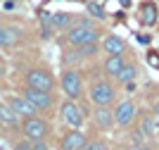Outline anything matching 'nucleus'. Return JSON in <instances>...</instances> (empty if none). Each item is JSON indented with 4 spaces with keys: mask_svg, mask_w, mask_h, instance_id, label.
I'll use <instances>...</instances> for the list:
<instances>
[{
    "mask_svg": "<svg viewBox=\"0 0 159 150\" xmlns=\"http://www.w3.org/2000/svg\"><path fill=\"white\" fill-rule=\"evenodd\" d=\"M100 48H102L107 55H124V52H126V43H124V38H121V36H114V33L105 36Z\"/></svg>",
    "mask_w": 159,
    "mask_h": 150,
    "instance_id": "nucleus-11",
    "label": "nucleus"
},
{
    "mask_svg": "<svg viewBox=\"0 0 159 150\" xmlns=\"http://www.w3.org/2000/svg\"><path fill=\"white\" fill-rule=\"evenodd\" d=\"M135 74H138V67L133 65V62H126V65L119 69V74L114 76V81H116V84H131L133 79H135Z\"/></svg>",
    "mask_w": 159,
    "mask_h": 150,
    "instance_id": "nucleus-16",
    "label": "nucleus"
},
{
    "mask_svg": "<svg viewBox=\"0 0 159 150\" xmlns=\"http://www.w3.org/2000/svg\"><path fill=\"white\" fill-rule=\"evenodd\" d=\"M17 41H19V31L17 29L0 24V48H12Z\"/></svg>",
    "mask_w": 159,
    "mask_h": 150,
    "instance_id": "nucleus-14",
    "label": "nucleus"
},
{
    "mask_svg": "<svg viewBox=\"0 0 159 150\" xmlns=\"http://www.w3.org/2000/svg\"><path fill=\"white\" fill-rule=\"evenodd\" d=\"M93 122L100 126V129H109L114 124V114L109 110V105H102V107H95L93 112Z\"/></svg>",
    "mask_w": 159,
    "mask_h": 150,
    "instance_id": "nucleus-12",
    "label": "nucleus"
},
{
    "mask_svg": "<svg viewBox=\"0 0 159 150\" xmlns=\"http://www.w3.org/2000/svg\"><path fill=\"white\" fill-rule=\"evenodd\" d=\"M128 150H150V148H145V145H131Z\"/></svg>",
    "mask_w": 159,
    "mask_h": 150,
    "instance_id": "nucleus-26",
    "label": "nucleus"
},
{
    "mask_svg": "<svg viewBox=\"0 0 159 150\" xmlns=\"http://www.w3.org/2000/svg\"><path fill=\"white\" fill-rule=\"evenodd\" d=\"M24 100H26L29 105H31L36 112H45V110H50L55 105V100H52V93H45V91H36V88H24Z\"/></svg>",
    "mask_w": 159,
    "mask_h": 150,
    "instance_id": "nucleus-7",
    "label": "nucleus"
},
{
    "mask_svg": "<svg viewBox=\"0 0 159 150\" xmlns=\"http://www.w3.org/2000/svg\"><path fill=\"white\" fill-rule=\"evenodd\" d=\"M26 88H36V91H45L50 93L55 88V79L50 76V72L45 69H29L26 72Z\"/></svg>",
    "mask_w": 159,
    "mask_h": 150,
    "instance_id": "nucleus-5",
    "label": "nucleus"
},
{
    "mask_svg": "<svg viewBox=\"0 0 159 150\" xmlns=\"http://www.w3.org/2000/svg\"><path fill=\"white\" fill-rule=\"evenodd\" d=\"M114 86L109 81H93L90 88H88V100L95 105V107H102V105H112L114 103Z\"/></svg>",
    "mask_w": 159,
    "mask_h": 150,
    "instance_id": "nucleus-3",
    "label": "nucleus"
},
{
    "mask_svg": "<svg viewBox=\"0 0 159 150\" xmlns=\"http://www.w3.org/2000/svg\"><path fill=\"white\" fill-rule=\"evenodd\" d=\"M112 114H114V124L116 126H128L135 119V103L133 100H121L112 110Z\"/></svg>",
    "mask_w": 159,
    "mask_h": 150,
    "instance_id": "nucleus-8",
    "label": "nucleus"
},
{
    "mask_svg": "<svg viewBox=\"0 0 159 150\" xmlns=\"http://www.w3.org/2000/svg\"><path fill=\"white\" fill-rule=\"evenodd\" d=\"M66 43L71 48L86 46V43H93V41L100 38V31L95 29V24L90 19H74L71 26L66 29Z\"/></svg>",
    "mask_w": 159,
    "mask_h": 150,
    "instance_id": "nucleus-1",
    "label": "nucleus"
},
{
    "mask_svg": "<svg viewBox=\"0 0 159 150\" xmlns=\"http://www.w3.org/2000/svg\"><path fill=\"white\" fill-rule=\"evenodd\" d=\"M88 12L93 14V17H98V19L105 17V10H102V5H98V2H88Z\"/></svg>",
    "mask_w": 159,
    "mask_h": 150,
    "instance_id": "nucleus-23",
    "label": "nucleus"
},
{
    "mask_svg": "<svg viewBox=\"0 0 159 150\" xmlns=\"http://www.w3.org/2000/svg\"><path fill=\"white\" fill-rule=\"evenodd\" d=\"M83 119H86V114H83V110H81V105L76 103V100H64V103H62V122H64L66 126L81 129V126H83Z\"/></svg>",
    "mask_w": 159,
    "mask_h": 150,
    "instance_id": "nucleus-6",
    "label": "nucleus"
},
{
    "mask_svg": "<svg viewBox=\"0 0 159 150\" xmlns=\"http://www.w3.org/2000/svg\"><path fill=\"white\" fill-rule=\"evenodd\" d=\"M152 112H154V114H159V100L154 103V110H152Z\"/></svg>",
    "mask_w": 159,
    "mask_h": 150,
    "instance_id": "nucleus-27",
    "label": "nucleus"
},
{
    "mask_svg": "<svg viewBox=\"0 0 159 150\" xmlns=\"http://www.w3.org/2000/svg\"><path fill=\"white\" fill-rule=\"evenodd\" d=\"M31 150H50V148H48L45 141H33V143H31Z\"/></svg>",
    "mask_w": 159,
    "mask_h": 150,
    "instance_id": "nucleus-24",
    "label": "nucleus"
},
{
    "mask_svg": "<svg viewBox=\"0 0 159 150\" xmlns=\"http://www.w3.org/2000/svg\"><path fill=\"white\" fill-rule=\"evenodd\" d=\"M143 14H145V17H143V22H145V24H152V22L157 19V10H154L152 5H145V10H143Z\"/></svg>",
    "mask_w": 159,
    "mask_h": 150,
    "instance_id": "nucleus-22",
    "label": "nucleus"
},
{
    "mask_svg": "<svg viewBox=\"0 0 159 150\" xmlns=\"http://www.w3.org/2000/svg\"><path fill=\"white\" fill-rule=\"evenodd\" d=\"M126 65L124 62V55H107V60H105V65H102V69H105V74L107 76H116L119 74V69Z\"/></svg>",
    "mask_w": 159,
    "mask_h": 150,
    "instance_id": "nucleus-13",
    "label": "nucleus"
},
{
    "mask_svg": "<svg viewBox=\"0 0 159 150\" xmlns=\"http://www.w3.org/2000/svg\"><path fill=\"white\" fill-rule=\"evenodd\" d=\"M50 19H52V29H69L74 17L66 12H57V14H50Z\"/></svg>",
    "mask_w": 159,
    "mask_h": 150,
    "instance_id": "nucleus-18",
    "label": "nucleus"
},
{
    "mask_svg": "<svg viewBox=\"0 0 159 150\" xmlns=\"http://www.w3.org/2000/svg\"><path fill=\"white\" fill-rule=\"evenodd\" d=\"M5 105H7V107H10V110H12L19 119H29V117H36V114H38V112H36L31 105L24 100V95H10Z\"/></svg>",
    "mask_w": 159,
    "mask_h": 150,
    "instance_id": "nucleus-9",
    "label": "nucleus"
},
{
    "mask_svg": "<svg viewBox=\"0 0 159 150\" xmlns=\"http://www.w3.org/2000/svg\"><path fill=\"white\" fill-rule=\"evenodd\" d=\"M86 145V133L81 129H71L62 136V150H81Z\"/></svg>",
    "mask_w": 159,
    "mask_h": 150,
    "instance_id": "nucleus-10",
    "label": "nucleus"
},
{
    "mask_svg": "<svg viewBox=\"0 0 159 150\" xmlns=\"http://www.w3.org/2000/svg\"><path fill=\"white\" fill-rule=\"evenodd\" d=\"M21 133H24V138L26 141H45L48 133H50V126H48V122L43 117H29V119H21Z\"/></svg>",
    "mask_w": 159,
    "mask_h": 150,
    "instance_id": "nucleus-2",
    "label": "nucleus"
},
{
    "mask_svg": "<svg viewBox=\"0 0 159 150\" xmlns=\"http://www.w3.org/2000/svg\"><path fill=\"white\" fill-rule=\"evenodd\" d=\"M0 124H5V126H19V117H17L5 103H0Z\"/></svg>",
    "mask_w": 159,
    "mask_h": 150,
    "instance_id": "nucleus-17",
    "label": "nucleus"
},
{
    "mask_svg": "<svg viewBox=\"0 0 159 150\" xmlns=\"http://www.w3.org/2000/svg\"><path fill=\"white\" fill-rule=\"evenodd\" d=\"M81 150H109V148H107L105 141H86V145Z\"/></svg>",
    "mask_w": 159,
    "mask_h": 150,
    "instance_id": "nucleus-21",
    "label": "nucleus"
},
{
    "mask_svg": "<svg viewBox=\"0 0 159 150\" xmlns=\"http://www.w3.org/2000/svg\"><path fill=\"white\" fill-rule=\"evenodd\" d=\"M74 55H76V60H90L98 55L100 50V43L98 41H93V43H86V46H79V48H71Z\"/></svg>",
    "mask_w": 159,
    "mask_h": 150,
    "instance_id": "nucleus-15",
    "label": "nucleus"
},
{
    "mask_svg": "<svg viewBox=\"0 0 159 150\" xmlns=\"http://www.w3.org/2000/svg\"><path fill=\"white\" fill-rule=\"evenodd\" d=\"M154 131H157V122H154V114H145V117L140 119V133H143V136H152Z\"/></svg>",
    "mask_w": 159,
    "mask_h": 150,
    "instance_id": "nucleus-19",
    "label": "nucleus"
},
{
    "mask_svg": "<svg viewBox=\"0 0 159 150\" xmlns=\"http://www.w3.org/2000/svg\"><path fill=\"white\" fill-rule=\"evenodd\" d=\"M62 91H64L66 100H79V95L83 93V76L79 69H64L62 72Z\"/></svg>",
    "mask_w": 159,
    "mask_h": 150,
    "instance_id": "nucleus-4",
    "label": "nucleus"
},
{
    "mask_svg": "<svg viewBox=\"0 0 159 150\" xmlns=\"http://www.w3.org/2000/svg\"><path fill=\"white\" fill-rule=\"evenodd\" d=\"M52 19H50V14L48 12H43L40 14V36H43V38H50V36H52Z\"/></svg>",
    "mask_w": 159,
    "mask_h": 150,
    "instance_id": "nucleus-20",
    "label": "nucleus"
},
{
    "mask_svg": "<svg viewBox=\"0 0 159 150\" xmlns=\"http://www.w3.org/2000/svg\"><path fill=\"white\" fill-rule=\"evenodd\" d=\"M14 150H31V141H26V138H24L21 143H17V145H14Z\"/></svg>",
    "mask_w": 159,
    "mask_h": 150,
    "instance_id": "nucleus-25",
    "label": "nucleus"
}]
</instances>
